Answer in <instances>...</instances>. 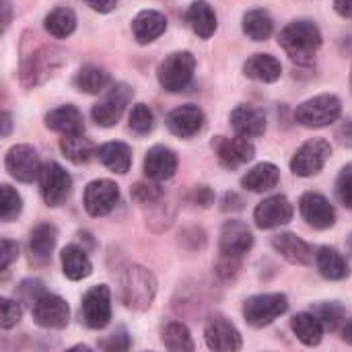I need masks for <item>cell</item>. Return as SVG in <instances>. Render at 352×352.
I'll use <instances>...</instances> for the list:
<instances>
[{"label": "cell", "mask_w": 352, "mask_h": 352, "mask_svg": "<svg viewBox=\"0 0 352 352\" xmlns=\"http://www.w3.org/2000/svg\"><path fill=\"white\" fill-rule=\"evenodd\" d=\"M120 285V301L134 311H146L157 295V278L155 274L140 266V264H128L122 268L118 276Z\"/></svg>", "instance_id": "6da1fadb"}, {"label": "cell", "mask_w": 352, "mask_h": 352, "mask_svg": "<svg viewBox=\"0 0 352 352\" xmlns=\"http://www.w3.org/2000/svg\"><path fill=\"white\" fill-rule=\"evenodd\" d=\"M278 45L293 62L311 64L322 47V31L311 21H293L280 31Z\"/></svg>", "instance_id": "7a4b0ae2"}, {"label": "cell", "mask_w": 352, "mask_h": 352, "mask_svg": "<svg viewBox=\"0 0 352 352\" xmlns=\"http://www.w3.org/2000/svg\"><path fill=\"white\" fill-rule=\"evenodd\" d=\"M64 64V52L56 45H41L23 58L21 66V82L27 89H33L47 80L60 66Z\"/></svg>", "instance_id": "3957f363"}, {"label": "cell", "mask_w": 352, "mask_h": 352, "mask_svg": "<svg viewBox=\"0 0 352 352\" xmlns=\"http://www.w3.org/2000/svg\"><path fill=\"white\" fill-rule=\"evenodd\" d=\"M194 70H196V58L192 52H188V50L173 52L159 64L157 78L165 91L179 93L190 87V82L194 78Z\"/></svg>", "instance_id": "277c9868"}, {"label": "cell", "mask_w": 352, "mask_h": 352, "mask_svg": "<svg viewBox=\"0 0 352 352\" xmlns=\"http://www.w3.org/2000/svg\"><path fill=\"white\" fill-rule=\"evenodd\" d=\"M342 113V101L336 95H318L303 101L295 109V120L305 128H326L334 124Z\"/></svg>", "instance_id": "5b68a950"}, {"label": "cell", "mask_w": 352, "mask_h": 352, "mask_svg": "<svg viewBox=\"0 0 352 352\" xmlns=\"http://www.w3.org/2000/svg\"><path fill=\"white\" fill-rule=\"evenodd\" d=\"M289 309V299L283 293H262L245 299L243 303V318L252 328L270 326Z\"/></svg>", "instance_id": "8992f818"}, {"label": "cell", "mask_w": 352, "mask_h": 352, "mask_svg": "<svg viewBox=\"0 0 352 352\" xmlns=\"http://www.w3.org/2000/svg\"><path fill=\"white\" fill-rule=\"evenodd\" d=\"M134 97V91L130 85L126 82H116L107 89V93L103 95V99L99 103L93 105L91 109V116L93 120L103 126V128H111L120 122V118L124 116L128 103L132 101Z\"/></svg>", "instance_id": "52a82bcc"}, {"label": "cell", "mask_w": 352, "mask_h": 352, "mask_svg": "<svg viewBox=\"0 0 352 352\" xmlns=\"http://www.w3.org/2000/svg\"><path fill=\"white\" fill-rule=\"evenodd\" d=\"M39 188H41L43 202L52 208H58L70 198L72 177L62 165H58L56 161H47L39 173Z\"/></svg>", "instance_id": "ba28073f"}, {"label": "cell", "mask_w": 352, "mask_h": 352, "mask_svg": "<svg viewBox=\"0 0 352 352\" xmlns=\"http://www.w3.org/2000/svg\"><path fill=\"white\" fill-rule=\"evenodd\" d=\"M330 155H332V146H330L328 140H324V138H311L305 144H301L297 148V153L293 155V159H291V171L297 177L318 175L324 169V165L330 159Z\"/></svg>", "instance_id": "9c48e42d"}, {"label": "cell", "mask_w": 352, "mask_h": 352, "mask_svg": "<svg viewBox=\"0 0 352 352\" xmlns=\"http://www.w3.org/2000/svg\"><path fill=\"white\" fill-rule=\"evenodd\" d=\"M80 318L87 328L103 330L111 320V293L107 285L91 287L80 301Z\"/></svg>", "instance_id": "30bf717a"}, {"label": "cell", "mask_w": 352, "mask_h": 352, "mask_svg": "<svg viewBox=\"0 0 352 352\" xmlns=\"http://www.w3.org/2000/svg\"><path fill=\"white\" fill-rule=\"evenodd\" d=\"M4 165H6V171L10 173V177H14L21 184H31V182L39 179V173H41L39 155L31 144L10 146L6 153Z\"/></svg>", "instance_id": "8fae6325"}, {"label": "cell", "mask_w": 352, "mask_h": 352, "mask_svg": "<svg viewBox=\"0 0 352 352\" xmlns=\"http://www.w3.org/2000/svg\"><path fill=\"white\" fill-rule=\"evenodd\" d=\"M120 202V186L111 179H95L91 184H87L85 194H82V204L85 210L99 219L109 214L116 204Z\"/></svg>", "instance_id": "7c38bea8"}, {"label": "cell", "mask_w": 352, "mask_h": 352, "mask_svg": "<svg viewBox=\"0 0 352 352\" xmlns=\"http://www.w3.org/2000/svg\"><path fill=\"white\" fill-rule=\"evenodd\" d=\"M31 314L37 326L47 328V330H62L68 326L70 322V307L68 303L52 293H43L33 305H31Z\"/></svg>", "instance_id": "4fadbf2b"}, {"label": "cell", "mask_w": 352, "mask_h": 352, "mask_svg": "<svg viewBox=\"0 0 352 352\" xmlns=\"http://www.w3.org/2000/svg\"><path fill=\"white\" fill-rule=\"evenodd\" d=\"M212 148L221 161L223 167L227 169H237L245 163H250L256 157V148L250 142V138L245 136H235V138H227V136H217L212 140Z\"/></svg>", "instance_id": "5bb4252c"}, {"label": "cell", "mask_w": 352, "mask_h": 352, "mask_svg": "<svg viewBox=\"0 0 352 352\" xmlns=\"http://www.w3.org/2000/svg\"><path fill=\"white\" fill-rule=\"evenodd\" d=\"M299 212L303 221L314 229H330L336 225V210L330 200L318 192H305L299 200Z\"/></svg>", "instance_id": "9a60e30c"}, {"label": "cell", "mask_w": 352, "mask_h": 352, "mask_svg": "<svg viewBox=\"0 0 352 352\" xmlns=\"http://www.w3.org/2000/svg\"><path fill=\"white\" fill-rule=\"evenodd\" d=\"M295 208L291 200L283 194L262 200L254 210V221L260 229H276L293 221Z\"/></svg>", "instance_id": "2e32d148"}, {"label": "cell", "mask_w": 352, "mask_h": 352, "mask_svg": "<svg viewBox=\"0 0 352 352\" xmlns=\"http://www.w3.org/2000/svg\"><path fill=\"white\" fill-rule=\"evenodd\" d=\"M254 245V235L250 231V227L243 221L231 219L223 225L221 229V237H219V248H221V256H229V258H243Z\"/></svg>", "instance_id": "e0dca14e"}, {"label": "cell", "mask_w": 352, "mask_h": 352, "mask_svg": "<svg viewBox=\"0 0 352 352\" xmlns=\"http://www.w3.org/2000/svg\"><path fill=\"white\" fill-rule=\"evenodd\" d=\"M204 122H206L204 111L198 105H192V103L179 105V107L171 109L169 116H167V120H165L169 132L175 134V136H179V138H192V136H196L204 128Z\"/></svg>", "instance_id": "ac0fdd59"}, {"label": "cell", "mask_w": 352, "mask_h": 352, "mask_svg": "<svg viewBox=\"0 0 352 352\" xmlns=\"http://www.w3.org/2000/svg\"><path fill=\"white\" fill-rule=\"evenodd\" d=\"M204 340L208 349L221 352L241 351L243 340L239 330L225 318H212L204 328Z\"/></svg>", "instance_id": "d6986e66"}, {"label": "cell", "mask_w": 352, "mask_h": 352, "mask_svg": "<svg viewBox=\"0 0 352 352\" xmlns=\"http://www.w3.org/2000/svg\"><path fill=\"white\" fill-rule=\"evenodd\" d=\"M229 122L235 134L245 138H258L266 132V113L256 105H248V103L237 105L231 111Z\"/></svg>", "instance_id": "ffe728a7"}, {"label": "cell", "mask_w": 352, "mask_h": 352, "mask_svg": "<svg viewBox=\"0 0 352 352\" xmlns=\"http://www.w3.org/2000/svg\"><path fill=\"white\" fill-rule=\"evenodd\" d=\"M142 167H144V175L151 182L171 179L175 175V171H177V155L169 146L157 144V146L148 148Z\"/></svg>", "instance_id": "44dd1931"}, {"label": "cell", "mask_w": 352, "mask_h": 352, "mask_svg": "<svg viewBox=\"0 0 352 352\" xmlns=\"http://www.w3.org/2000/svg\"><path fill=\"white\" fill-rule=\"evenodd\" d=\"M272 248L280 254L287 262L297 266H309L314 262V250L295 233H278L272 237Z\"/></svg>", "instance_id": "7402d4cb"}, {"label": "cell", "mask_w": 352, "mask_h": 352, "mask_svg": "<svg viewBox=\"0 0 352 352\" xmlns=\"http://www.w3.org/2000/svg\"><path fill=\"white\" fill-rule=\"evenodd\" d=\"M56 239H58V229L52 223H41L37 225L31 235H29V256L31 262L37 266H43L50 262L52 252L56 248Z\"/></svg>", "instance_id": "603a6c76"}, {"label": "cell", "mask_w": 352, "mask_h": 352, "mask_svg": "<svg viewBox=\"0 0 352 352\" xmlns=\"http://www.w3.org/2000/svg\"><path fill=\"white\" fill-rule=\"evenodd\" d=\"M167 29V19L159 10H140L132 21V33L140 45L161 37Z\"/></svg>", "instance_id": "cb8c5ba5"}, {"label": "cell", "mask_w": 352, "mask_h": 352, "mask_svg": "<svg viewBox=\"0 0 352 352\" xmlns=\"http://www.w3.org/2000/svg\"><path fill=\"white\" fill-rule=\"evenodd\" d=\"M60 260H62V272L68 280H82L89 278L93 272V264L87 252L76 243L66 245L60 254Z\"/></svg>", "instance_id": "d4e9b609"}, {"label": "cell", "mask_w": 352, "mask_h": 352, "mask_svg": "<svg viewBox=\"0 0 352 352\" xmlns=\"http://www.w3.org/2000/svg\"><path fill=\"white\" fill-rule=\"evenodd\" d=\"M243 74L260 82H274L283 74V64L270 54H254L245 60Z\"/></svg>", "instance_id": "484cf974"}, {"label": "cell", "mask_w": 352, "mask_h": 352, "mask_svg": "<svg viewBox=\"0 0 352 352\" xmlns=\"http://www.w3.org/2000/svg\"><path fill=\"white\" fill-rule=\"evenodd\" d=\"M45 128L60 132V134H74V132L85 130V120H82V113L74 105L66 103V105L52 109L45 116Z\"/></svg>", "instance_id": "4316f807"}, {"label": "cell", "mask_w": 352, "mask_h": 352, "mask_svg": "<svg viewBox=\"0 0 352 352\" xmlns=\"http://www.w3.org/2000/svg\"><path fill=\"white\" fill-rule=\"evenodd\" d=\"M186 21L188 25L192 27V31L202 37V39H208L214 35L217 31V14L212 10V6L206 2V0H196L190 4L188 12H186Z\"/></svg>", "instance_id": "83f0119b"}, {"label": "cell", "mask_w": 352, "mask_h": 352, "mask_svg": "<svg viewBox=\"0 0 352 352\" xmlns=\"http://www.w3.org/2000/svg\"><path fill=\"white\" fill-rule=\"evenodd\" d=\"M60 151L62 155L72 161L74 165H82L89 163L95 155H97V146L91 138H87L82 132H74V134H62L60 138Z\"/></svg>", "instance_id": "f1b7e54d"}, {"label": "cell", "mask_w": 352, "mask_h": 352, "mask_svg": "<svg viewBox=\"0 0 352 352\" xmlns=\"http://www.w3.org/2000/svg\"><path fill=\"white\" fill-rule=\"evenodd\" d=\"M278 182H280V169L274 163H260L241 177V186L256 194L270 192L272 188L278 186Z\"/></svg>", "instance_id": "f546056e"}, {"label": "cell", "mask_w": 352, "mask_h": 352, "mask_svg": "<svg viewBox=\"0 0 352 352\" xmlns=\"http://www.w3.org/2000/svg\"><path fill=\"white\" fill-rule=\"evenodd\" d=\"M316 266L326 280H344L349 276V262L336 248H320L316 254Z\"/></svg>", "instance_id": "4dcf8cb0"}, {"label": "cell", "mask_w": 352, "mask_h": 352, "mask_svg": "<svg viewBox=\"0 0 352 352\" xmlns=\"http://www.w3.org/2000/svg\"><path fill=\"white\" fill-rule=\"evenodd\" d=\"M99 161L113 173L126 175L132 167V151L126 142H105L97 148Z\"/></svg>", "instance_id": "1f68e13d"}, {"label": "cell", "mask_w": 352, "mask_h": 352, "mask_svg": "<svg viewBox=\"0 0 352 352\" xmlns=\"http://www.w3.org/2000/svg\"><path fill=\"white\" fill-rule=\"evenodd\" d=\"M291 328L295 332V336L299 338V342H303L305 346H318L324 338V324L322 320L311 311H303V314H297L293 320H291Z\"/></svg>", "instance_id": "d6a6232c"}, {"label": "cell", "mask_w": 352, "mask_h": 352, "mask_svg": "<svg viewBox=\"0 0 352 352\" xmlns=\"http://www.w3.org/2000/svg\"><path fill=\"white\" fill-rule=\"evenodd\" d=\"M74 87L80 91V93H87V95H99V93H105L109 87H111V76L99 68V66H93V64H87L82 66L76 76H74Z\"/></svg>", "instance_id": "836d02e7"}, {"label": "cell", "mask_w": 352, "mask_h": 352, "mask_svg": "<svg viewBox=\"0 0 352 352\" xmlns=\"http://www.w3.org/2000/svg\"><path fill=\"white\" fill-rule=\"evenodd\" d=\"M43 27L56 39L70 37L74 33V29H76V14H74V10H70L66 6H58V8H54V10H50L45 14Z\"/></svg>", "instance_id": "e575fe53"}, {"label": "cell", "mask_w": 352, "mask_h": 352, "mask_svg": "<svg viewBox=\"0 0 352 352\" xmlns=\"http://www.w3.org/2000/svg\"><path fill=\"white\" fill-rule=\"evenodd\" d=\"M274 23L264 8H254L243 14V33L254 41H266L272 35Z\"/></svg>", "instance_id": "d590c367"}, {"label": "cell", "mask_w": 352, "mask_h": 352, "mask_svg": "<svg viewBox=\"0 0 352 352\" xmlns=\"http://www.w3.org/2000/svg\"><path fill=\"white\" fill-rule=\"evenodd\" d=\"M161 340H163L165 349L173 352L194 351L192 334H190L188 326L182 324V322H169L161 332Z\"/></svg>", "instance_id": "8d00e7d4"}, {"label": "cell", "mask_w": 352, "mask_h": 352, "mask_svg": "<svg viewBox=\"0 0 352 352\" xmlns=\"http://www.w3.org/2000/svg\"><path fill=\"white\" fill-rule=\"evenodd\" d=\"M128 126L130 130L136 134V136H146L153 132L155 128V116H153V109L146 105V103H136L130 111V120H128Z\"/></svg>", "instance_id": "74e56055"}, {"label": "cell", "mask_w": 352, "mask_h": 352, "mask_svg": "<svg viewBox=\"0 0 352 352\" xmlns=\"http://www.w3.org/2000/svg\"><path fill=\"white\" fill-rule=\"evenodd\" d=\"M0 194H2L0 217H2L4 223H10V221H14V219L21 214V210H23V200H21L19 192L12 190L8 184H4V186L0 188Z\"/></svg>", "instance_id": "f35d334b"}, {"label": "cell", "mask_w": 352, "mask_h": 352, "mask_svg": "<svg viewBox=\"0 0 352 352\" xmlns=\"http://www.w3.org/2000/svg\"><path fill=\"white\" fill-rule=\"evenodd\" d=\"M314 314L322 320V324H324L326 330H336V328L342 324V320H344V309H342V305L336 303V301L316 305V307H314Z\"/></svg>", "instance_id": "ab89813d"}, {"label": "cell", "mask_w": 352, "mask_h": 352, "mask_svg": "<svg viewBox=\"0 0 352 352\" xmlns=\"http://www.w3.org/2000/svg\"><path fill=\"white\" fill-rule=\"evenodd\" d=\"M132 198L142 206H157L163 198V190L157 184H136L132 186Z\"/></svg>", "instance_id": "60d3db41"}, {"label": "cell", "mask_w": 352, "mask_h": 352, "mask_svg": "<svg viewBox=\"0 0 352 352\" xmlns=\"http://www.w3.org/2000/svg\"><path fill=\"white\" fill-rule=\"evenodd\" d=\"M23 318V309L16 301L8 299V297H2L0 299V326L2 330H10L14 328Z\"/></svg>", "instance_id": "b9f144b4"}, {"label": "cell", "mask_w": 352, "mask_h": 352, "mask_svg": "<svg viewBox=\"0 0 352 352\" xmlns=\"http://www.w3.org/2000/svg\"><path fill=\"white\" fill-rule=\"evenodd\" d=\"M97 346L109 352L128 351V349L132 346V340H130V336H128L126 328H118V330H113L109 336H105L103 340H99V342H97Z\"/></svg>", "instance_id": "7bdbcfd3"}, {"label": "cell", "mask_w": 352, "mask_h": 352, "mask_svg": "<svg viewBox=\"0 0 352 352\" xmlns=\"http://www.w3.org/2000/svg\"><path fill=\"white\" fill-rule=\"evenodd\" d=\"M336 196L338 200L352 210V163L344 165L336 179Z\"/></svg>", "instance_id": "ee69618b"}, {"label": "cell", "mask_w": 352, "mask_h": 352, "mask_svg": "<svg viewBox=\"0 0 352 352\" xmlns=\"http://www.w3.org/2000/svg\"><path fill=\"white\" fill-rule=\"evenodd\" d=\"M45 293L43 285L39 280H23L16 287V295L21 297V301H25L27 305H33L41 295Z\"/></svg>", "instance_id": "f6af8a7d"}, {"label": "cell", "mask_w": 352, "mask_h": 352, "mask_svg": "<svg viewBox=\"0 0 352 352\" xmlns=\"http://www.w3.org/2000/svg\"><path fill=\"white\" fill-rule=\"evenodd\" d=\"M219 278L223 280H233L239 272V258H229V256H221V260L214 266Z\"/></svg>", "instance_id": "bcb514c9"}, {"label": "cell", "mask_w": 352, "mask_h": 352, "mask_svg": "<svg viewBox=\"0 0 352 352\" xmlns=\"http://www.w3.org/2000/svg\"><path fill=\"white\" fill-rule=\"evenodd\" d=\"M19 258V245L16 241L10 239H2V254H0V270L6 272L8 266Z\"/></svg>", "instance_id": "7dc6e473"}, {"label": "cell", "mask_w": 352, "mask_h": 352, "mask_svg": "<svg viewBox=\"0 0 352 352\" xmlns=\"http://www.w3.org/2000/svg\"><path fill=\"white\" fill-rule=\"evenodd\" d=\"M194 202H196V204H200L202 208H208V206L214 202V194H212V190H210L208 186H198V188L194 190Z\"/></svg>", "instance_id": "c3c4849f"}, {"label": "cell", "mask_w": 352, "mask_h": 352, "mask_svg": "<svg viewBox=\"0 0 352 352\" xmlns=\"http://www.w3.org/2000/svg\"><path fill=\"white\" fill-rule=\"evenodd\" d=\"M336 138L342 146L346 148H352V120H344L338 130H336Z\"/></svg>", "instance_id": "681fc988"}, {"label": "cell", "mask_w": 352, "mask_h": 352, "mask_svg": "<svg viewBox=\"0 0 352 352\" xmlns=\"http://www.w3.org/2000/svg\"><path fill=\"white\" fill-rule=\"evenodd\" d=\"M91 10H95V12H111L116 6H118V2L120 0H82Z\"/></svg>", "instance_id": "f907efd6"}, {"label": "cell", "mask_w": 352, "mask_h": 352, "mask_svg": "<svg viewBox=\"0 0 352 352\" xmlns=\"http://www.w3.org/2000/svg\"><path fill=\"white\" fill-rule=\"evenodd\" d=\"M243 208V200L241 196H237L235 192H227L225 198H223V210H241Z\"/></svg>", "instance_id": "816d5d0a"}, {"label": "cell", "mask_w": 352, "mask_h": 352, "mask_svg": "<svg viewBox=\"0 0 352 352\" xmlns=\"http://www.w3.org/2000/svg\"><path fill=\"white\" fill-rule=\"evenodd\" d=\"M334 10L342 16L352 21V0H334Z\"/></svg>", "instance_id": "f5cc1de1"}, {"label": "cell", "mask_w": 352, "mask_h": 352, "mask_svg": "<svg viewBox=\"0 0 352 352\" xmlns=\"http://www.w3.org/2000/svg\"><path fill=\"white\" fill-rule=\"evenodd\" d=\"M2 31H6L8 29V25H10V4H8V0H2Z\"/></svg>", "instance_id": "db71d44e"}, {"label": "cell", "mask_w": 352, "mask_h": 352, "mask_svg": "<svg viewBox=\"0 0 352 352\" xmlns=\"http://www.w3.org/2000/svg\"><path fill=\"white\" fill-rule=\"evenodd\" d=\"M10 126H12L10 113H8V111H4V113H2V136H4V138L10 134Z\"/></svg>", "instance_id": "11a10c76"}, {"label": "cell", "mask_w": 352, "mask_h": 352, "mask_svg": "<svg viewBox=\"0 0 352 352\" xmlns=\"http://www.w3.org/2000/svg\"><path fill=\"white\" fill-rule=\"evenodd\" d=\"M342 340L346 344H352V322L344 324V328H342Z\"/></svg>", "instance_id": "9f6ffc18"}, {"label": "cell", "mask_w": 352, "mask_h": 352, "mask_svg": "<svg viewBox=\"0 0 352 352\" xmlns=\"http://www.w3.org/2000/svg\"><path fill=\"white\" fill-rule=\"evenodd\" d=\"M346 245H349V254L352 256V233H351V237H349V243H346Z\"/></svg>", "instance_id": "6f0895ef"}, {"label": "cell", "mask_w": 352, "mask_h": 352, "mask_svg": "<svg viewBox=\"0 0 352 352\" xmlns=\"http://www.w3.org/2000/svg\"><path fill=\"white\" fill-rule=\"evenodd\" d=\"M351 93H352V70H351Z\"/></svg>", "instance_id": "680465c9"}]
</instances>
